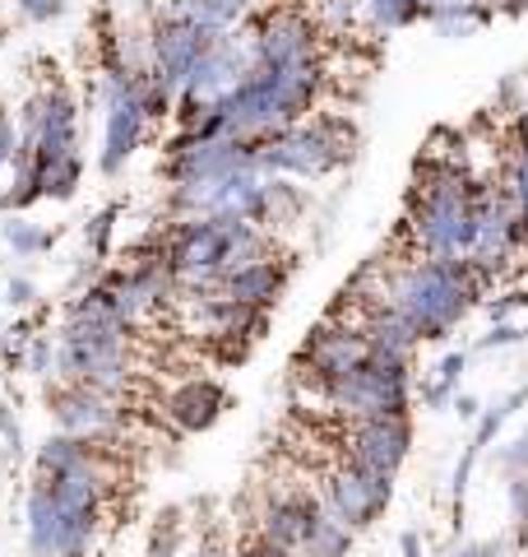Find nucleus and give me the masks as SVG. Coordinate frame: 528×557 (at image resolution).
I'll use <instances>...</instances> for the list:
<instances>
[{"label": "nucleus", "instance_id": "nucleus-1", "mask_svg": "<svg viewBox=\"0 0 528 557\" xmlns=\"http://www.w3.org/2000/svg\"><path fill=\"white\" fill-rule=\"evenodd\" d=\"M366 278L376 284L372 298L357 302H385L417 330L422 344H440L468 321V311L487 298V284L473 274L468 260H436L413 256L408 265L380 274V265H366Z\"/></svg>", "mask_w": 528, "mask_h": 557}, {"label": "nucleus", "instance_id": "nucleus-2", "mask_svg": "<svg viewBox=\"0 0 528 557\" xmlns=\"http://www.w3.org/2000/svg\"><path fill=\"white\" fill-rule=\"evenodd\" d=\"M473 186L478 177L460 159H440L427 153L417 163V186L408 190V228L417 256L436 260H468L473 242H478V209H473Z\"/></svg>", "mask_w": 528, "mask_h": 557}, {"label": "nucleus", "instance_id": "nucleus-3", "mask_svg": "<svg viewBox=\"0 0 528 557\" xmlns=\"http://www.w3.org/2000/svg\"><path fill=\"white\" fill-rule=\"evenodd\" d=\"M320 395V405L343 418V423H357V418H385V413H413V358H390V354H366V362H357L343 376L315 381L311 386Z\"/></svg>", "mask_w": 528, "mask_h": 557}, {"label": "nucleus", "instance_id": "nucleus-4", "mask_svg": "<svg viewBox=\"0 0 528 557\" xmlns=\"http://www.w3.org/2000/svg\"><path fill=\"white\" fill-rule=\"evenodd\" d=\"M352 153V131L339 116H306L297 126L260 139V172L292 182H320L339 172Z\"/></svg>", "mask_w": 528, "mask_h": 557}, {"label": "nucleus", "instance_id": "nucleus-5", "mask_svg": "<svg viewBox=\"0 0 528 557\" xmlns=\"http://www.w3.org/2000/svg\"><path fill=\"white\" fill-rule=\"evenodd\" d=\"M320 502L325 511L348 525L352 534L357 530H372L376 520L390 511L394 502V479L390 474H376V469H362L357 460H334L329 469H320Z\"/></svg>", "mask_w": 528, "mask_h": 557}, {"label": "nucleus", "instance_id": "nucleus-6", "mask_svg": "<svg viewBox=\"0 0 528 557\" xmlns=\"http://www.w3.org/2000/svg\"><path fill=\"white\" fill-rule=\"evenodd\" d=\"M251 38V61L255 70H302V65H325V47H320V28L311 14L302 10H274V14H255L246 24Z\"/></svg>", "mask_w": 528, "mask_h": 557}, {"label": "nucleus", "instance_id": "nucleus-7", "mask_svg": "<svg viewBox=\"0 0 528 557\" xmlns=\"http://www.w3.org/2000/svg\"><path fill=\"white\" fill-rule=\"evenodd\" d=\"M144 65V61H139ZM135 65V70H139ZM135 70L130 75H116V79H102V153H98V168L102 177H116L126 172V163L144 149L149 139V112L139 102V89H135Z\"/></svg>", "mask_w": 528, "mask_h": 557}, {"label": "nucleus", "instance_id": "nucleus-8", "mask_svg": "<svg viewBox=\"0 0 528 557\" xmlns=\"http://www.w3.org/2000/svg\"><path fill=\"white\" fill-rule=\"evenodd\" d=\"M214 38H223V33H209L204 24L190 20L181 5H172L167 14H158V24L149 33V70L181 98L190 70H196L204 51L214 47Z\"/></svg>", "mask_w": 528, "mask_h": 557}, {"label": "nucleus", "instance_id": "nucleus-9", "mask_svg": "<svg viewBox=\"0 0 528 557\" xmlns=\"http://www.w3.org/2000/svg\"><path fill=\"white\" fill-rule=\"evenodd\" d=\"M343 456L357 460L376 474H399L413 456V413H385V418H357L343 428Z\"/></svg>", "mask_w": 528, "mask_h": 557}, {"label": "nucleus", "instance_id": "nucleus-10", "mask_svg": "<svg viewBox=\"0 0 528 557\" xmlns=\"http://www.w3.org/2000/svg\"><path fill=\"white\" fill-rule=\"evenodd\" d=\"M251 70H255V61H251V38H246V28L223 33V38H214V47L200 57V65L190 70V79H186V89L176 102H186V108L218 102L223 94H232Z\"/></svg>", "mask_w": 528, "mask_h": 557}, {"label": "nucleus", "instance_id": "nucleus-11", "mask_svg": "<svg viewBox=\"0 0 528 557\" xmlns=\"http://www.w3.org/2000/svg\"><path fill=\"white\" fill-rule=\"evenodd\" d=\"M51 418L56 428L70 432V437H84V442H112L121 423H126V409L121 399L108 391H93V386H75V381H61L51 391Z\"/></svg>", "mask_w": 528, "mask_h": 557}, {"label": "nucleus", "instance_id": "nucleus-12", "mask_svg": "<svg viewBox=\"0 0 528 557\" xmlns=\"http://www.w3.org/2000/svg\"><path fill=\"white\" fill-rule=\"evenodd\" d=\"M372 354V344L357 330V321H320L311 330V339L302 344V354H297V372L315 381H329V376H343L352 372L357 362H366Z\"/></svg>", "mask_w": 528, "mask_h": 557}, {"label": "nucleus", "instance_id": "nucleus-13", "mask_svg": "<svg viewBox=\"0 0 528 557\" xmlns=\"http://www.w3.org/2000/svg\"><path fill=\"white\" fill-rule=\"evenodd\" d=\"M325 516V502L320 493H306V487H292V493H274L269 502L260 507V534L274 539L284 548H302V539L315 530V520Z\"/></svg>", "mask_w": 528, "mask_h": 557}, {"label": "nucleus", "instance_id": "nucleus-14", "mask_svg": "<svg viewBox=\"0 0 528 557\" xmlns=\"http://www.w3.org/2000/svg\"><path fill=\"white\" fill-rule=\"evenodd\" d=\"M288 278H292V265L284 256H260L251 265H237L232 274L218 284V293L237 298L246 307H260V311H274L278 298L288 293Z\"/></svg>", "mask_w": 528, "mask_h": 557}, {"label": "nucleus", "instance_id": "nucleus-15", "mask_svg": "<svg viewBox=\"0 0 528 557\" xmlns=\"http://www.w3.org/2000/svg\"><path fill=\"white\" fill-rule=\"evenodd\" d=\"M223 409H227V391L209 376L186 381V386H176L167 395V418L181 432H209L223 418Z\"/></svg>", "mask_w": 528, "mask_h": 557}, {"label": "nucleus", "instance_id": "nucleus-16", "mask_svg": "<svg viewBox=\"0 0 528 557\" xmlns=\"http://www.w3.org/2000/svg\"><path fill=\"white\" fill-rule=\"evenodd\" d=\"M24 525H28V553L33 557H56L61 553V507L47 493V483L33 479L24 502Z\"/></svg>", "mask_w": 528, "mask_h": 557}, {"label": "nucleus", "instance_id": "nucleus-17", "mask_svg": "<svg viewBox=\"0 0 528 557\" xmlns=\"http://www.w3.org/2000/svg\"><path fill=\"white\" fill-rule=\"evenodd\" d=\"M102 446L98 442H84V437H70V432H51V437L38 446V460H33V479H56V474H70L88 460H98Z\"/></svg>", "mask_w": 528, "mask_h": 557}, {"label": "nucleus", "instance_id": "nucleus-18", "mask_svg": "<svg viewBox=\"0 0 528 557\" xmlns=\"http://www.w3.org/2000/svg\"><path fill=\"white\" fill-rule=\"evenodd\" d=\"M172 5H181L190 20L204 24L209 33H237L255 20L260 0H172Z\"/></svg>", "mask_w": 528, "mask_h": 557}, {"label": "nucleus", "instance_id": "nucleus-19", "mask_svg": "<svg viewBox=\"0 0 528 557\" xmlns=\"http://www.w3.org/2000/svg\"><path fill=\"white\" fill-rule=\"evenodd\" d=\"M464 368H468V354H464V348H450V354L436 362V372L422 381V391H417L422 409H450V405H454V395H460V376H464Z\"/></svg>", "mask_w": 528, "mask_h": 557}, {"label": "nucleus", "instance_id": "nucleus-20", "mask_svg": "<svg viewBox=\"0 0 528 557\" xmlns=\"http://www.w3.org/2000/svg\"><path fill=\"white\" fill-rule=\"evenodd\" d=\"M352 534L348 525H339V520H334L329 511L315 520V530L302 539V548H297V557H348L352 553Z\"/></svg>", "mask_w": 528, "mask_h": 557}, {"label": "nucleus", "instance_id": "nucleus-21", "mask_svg": "<svg viewBox=\"0 0 528 557\" xmlns=\"http://www.w3.org/2000/svg\"><path fill=\"white\" fill-rule=\"evenodd\" d=\"M362 14L380 33H403L422 24V0H362Z\"/></svg>", "mask_w": 528, "mask_h": 557}, {"label": "nucleus", "instance_id": "nucleus-22", "mask_svg": "<svg viewBox=\"0 0 528 557\" xmlns=\"http://www.w3.org/2000/svg\"><path fill=\"white\" fill-rule=\"evenodd\" d=\"M0 237H5V247L14 256H42V251H51V242H56V233H47L42 223H33L24 214H10L0 223Z\"/></svg>", "mask_w": 528, "mask_h": 557}, {"label": "nucleus", "instance_id": "nucleus-23", "mask_svg": "<svg viewBox=\"0 0 528 557\" xmlns=\"http://www.w3.org/2000/svg\"><path fill=\"white\" fill-rule=\"evenodd\" d=\"M33 172H38V182H42V200H70L79 190L84 159H79V153H70V159H56V163H47V168L33 163Z\"/></svg>", "mask_w": 528, "mask_h": 557}, {"label": "nucleus", "instance_id": "nucleus-24", "mask_svg": "<svg viewBox=\"0 0 528 557\" xmlns=\"http://www.w3.org/2000/svg\"><path fill=\"white\" fill-rule=\"evenodd\" d=\"M491 20H496V14H491V10L482 5V0H473V5H460V10L436 14L431 28L440 33V38H454V42H460V38H473L478 28H487Z\"/></svg>", "mask_w": 528, "mask_h": 557}, {"label": "nucleus", "instance_id": "nucleus-25", "mask_svg": "<svg viewBox=\"0 0 528 557\" xmlns=\"http://www.w3.org/2000/svg\"><path fill=\"white\" fill-rule=\"evenodd\" d=\"M116 219H121V205H108V209H98L93 219H88V228H84V247L93 260H108L112 251V233H116Z\"/></svg>", "mask_w": 528, "mask_h": 557}, {"label": "nucleus", "instance_id": "nucleus-26", "mask_svg": "<svg viewBox=\"0 0 528 557\" xmlns=\"http://www.w3.org/2000/svg\"><path fill=\"white\" fill-rule=\"evenodd\" d=\"M505 507H510V520H515L519 544H528V474H510V483H505Z\"/></svg>", "mask_w": 528, "mask_h": 557}, {"label": "nucleus", "instance_id": "nucleus-27", "mask_svg": "<svg viewBox=\"0 0 528 557\" xmlns=\"http://www.w3.org/2000/svg\"><path fill=\"white\" fill-rule=\"evenodd\" d=\"M20 372H28V376H51V372H56V339L33 335L28 354H24V362H20Z\"/></svg>", "mask_w": 528, "mask_h": 557}, {"label": "nucleus", "instance_id": "nucleus-28", "mask_svg": "<svg viewBox=\"0 0 528 557\" xmlns=\"http://www.w3.org/2000/svg\"><path fill=\"white\" fill-rule=\"evenodd\" d=\"M528 339V325H515V321H491V330L478 339V354H496V348H515Z\"/></svg>", "mask_w": 528, "mask_h": 557}, {"label": "nucleus", "instance_id": "nucleus-29", "mask_svg": "<svg viewBox=\"0 0 528 557\" xmlns=\"http://www.w3.org/2000/svg\"><path fill=\"white\" fill-rule=\"evenodd\" d=\"M28 344H33V321L10 325L5 344H0V358H5V368H20V362H24V354H28Z\"/></svg>", "mask_w": 528, "mask_h": 557}, {"label": "nucleus", "instance_id": "nucleus-30", "mask_svg": "<svg viewBox=\"0 0 528 557\" xmlns=\"http://www.w3.org/2000/svg\"><path fill=\"white\" fill-rule=\"evenodd\" d=\"M14 10H20L24 20H33V24H51V20H61V14L70 10V0H14Z\"/></svg>", "mask_w": 528, "mask_h": 557}, {"label": "nucleus", "instance_id": "nucleus-31", "mask_svg": "<svg viewBox=\"0 0 528 557\" xmlns=\"http://www.w3.org/2000/svg\"><path fill=\"white\" fill-rule=\"evenodd\" d=\"M501 469H505V479L510 474H528V428L519 432L515 442L501 446Z\"/></svg>", "mask_w": 528, "mask_h": 557}, {"label": "nucleus", "instance_id": "nucleus-32", "mask_svg": "<svg viewBox=\"0 0 528 557\" xmlns=\"http://www.w3.org/2000/svg\"><path fill=\"white\" fill-rule=\"evenodd\" d=\"M232 557H297V553L284 548V544H274V539H264V534L255 530V539H246V544H241Z\"/></svg>", "mask_w": 528, "mask_h": 557}, {"label": "nucleus", "instance_id": "nucleus-33", "mask_svg": "<svg viewBox=\"0 0 528 557\" xmlns=\"http://www.w3.org/2000/svg\"><path fill=\"white\" fill-rule=\"evenodd\" d=\"M14 153H20V126L0 112V172H5L14 163Z\"/></svg>", "mask_w": 528, "mask_h": 557}, {"label": "nucleus", "instance_id": "nucleus-34", "mask_svg": "<svg viewBox=\"0 0 528 557\" xmlns=\"http://www.w3.org/2000/svg\"><path fill=\"white\" fill-rule=\"evenodd\" d=\"M445 557H510V544H505V539H487V544H460V548H450Z\"/></svg>", "mask_w": 528, "mask_h": 557}, {"label": "nucleus", "instance_id": "nucleus-35", "mask_svg": "<svg viewBox=\"0 0 528 557\" xmlns=\"http://www.w3.org/2000/svg\"><path fill=\"white\" fill-rule=\"evenodd\" d=\"M515 311H524V302H519V293H505V298H496V302H487V317L491 321H510Z\"/></svg>", "mask_w": 528, "mask_h": 557}, {"label": "nucleus", "instance_id": "nucleus-36", "mask_svg": "<svg viewBox=\"0 0 528 557\" xmlns=\"http://www.w3.org/2000/svg\"><path fill=\"white\" fill-rule=\"evenodd\" d=\"M5 302H14V307H33V302H38V288H33L28 278H14V284L5 288Z\"/></svg>", "mask_w": 528, "mask_h": 557}, {"label": "nucleus", "instance_id": "nucleus-37", "mask_svg": "<svg viewBox=\"0 0 528 557\" xmlns=\"http://www.w3.org/2000/svg\"><path fill=\"white\" fill-rule=\"evenodd\" d=\"M190 557H232V548L223 544V534H204L200 544H196V553H190Z\"/></svg>", "mask_w": 528, "mask_h": 557}, {"label": "nucleus", "instance_id": "nucleus-38", "mask_svg": "<svg viewBox=\"0 0 528 557\" xmlns=\"http://www.w3.org/2000/svg\"><path fill=\"white\" fill-rule=\"evenodd\" d=\"M482 5L491 14H505V20H519V14H528V0H482Z\"/></svg>", "mask_w": 528, "mask_h": 557}, {"label": "nucleus", "instance_id": "nucleus-39", "mask_svg": "<svg viewBox=\"0 0 528 557\" xmlns=\"http://www.w3.org/2000/svg\"><path fill=\"white\" fill-rule=\"evenodd\" d=\"M454 413L464 418V423H478V413H482V405H478V395H454V405H450Z\"/></svg>", "mask_w": 528, "mask_h": 557}, {"label": "nucleus", "instance_id": "nucleus-40", "mask_svg": "<svg viewBox=\"0 0 528 557\" xmlns=\"http://www.w3.org/2000/svg\"><path fill=\"white\" fill-rule=\"evenodd\" d=\"M399 557H422V534L417 530L399 534Z\"/></svg>", "mask_w": 528, "mask_h": 557}, {"label": "nucleus", "instance_id": "nucleus-41", "mask_svg": "<svg viewBox=\"0 0 528 557\" xmlns=\"http://www.w3.org/2000/svg\"><path fill=\"white\" fill-rule=\"evenodd\" d=\"M0 432H5V442H10L14 450H20V423H14V418H10L5 409H0Z\"/></svg>", "mask_w": 528, "mask_h": 557}, {"label": "nucleus", "instance_id": "nucleus-42", "mask_svg": "<svg viewBox=\"0 0 528 557\" xmlns=\"http://www.w3.org/2000/svg\"><path fill=\"white\" fill-rule=\"evenodd\" d=\"M0 302H5V288H0Z\"/></svg>", "mask_w": 528, "mask_h": 557}]
</instances>
